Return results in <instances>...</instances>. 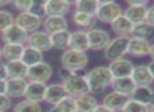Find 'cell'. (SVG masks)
Here are the masks:
<instances>
[{
    "label": "cell",
    "instance_id": "1",
    "mask_svg": "<svg viewBox=\"0 0 154 112\" xmlns=\"http://www.w3.org/2000/svg\"><path fill=\"white\" fill-rule=\"evenodd\" d=\"M58 76L61 79L62 84L70 96L76 99L80 95L91 93L90 86L86 76H79L76 72H72L62 67L58 70Z\"/></svg>",
    "mask_w": 154,
    "mask_h": 112
},
{
    "label": "cell",
    "instance_id": "2",
    "mask_svg": "<svg viewBox=\"0 0 154 112\" xmlns=\"http://www.w3.org/2000/svg\"><path fill=\"white\" fill-rule=\"evenodd\" d=\"M85 76L87 78L91 93L93 94H98L105 91L111 86L114 80L108 66H97L91 69Z\"/></svg>",
    "mask_w": 154,
    "mask_h": 112
},
{
    "label": "cell",
    "instance_id": "3",
    "mask_svg": "<svg viewBox=\"0 0 154 112\" xmlns=\"http://www.w3.org/2000/svg\"><path fill=\"white\" fill-rule=\"evenodd\" d=\"M60 62H61L62 68L72 72H76L87 67L89 63V57L86 53L69 48L62 53Z\"/></svg>",
    "mask_w": 154,
    "mask_h": 112
},
{
    "label": "cell",
    "instance_id": "4",
    "mask_svg": "<svg viewBox=\"0 0 154 112\" xmlns=\"http://www.w3.org/2000/svg\"><path fill=\"white\" fill-rule=\"evenodd\" d=\"M122 14V7L116 1L107 0V1H99V9L96 14V20L101 23H107L111 25L118 17Z\"/></svg>",
    "mask_w": 154,
    "mask_h": 112
},
{
    "label": "cell",
    "instance_id": "5",
    "mask_svg": "<svg viewBox=\"0 0 154 112\" xmlns=\"http://www.w3.org/2000/svg\"><path fill=\"white\" fill-rule=\"evenodd\" d=\"M131 37H116L112 39L111 42L105 49V58L110 62L122 59L126 53H128L129 44Z\"/></svg>",
    "mask_w": 154,
    "mask_h": 112
},
{
    "label": "cell",
    "instance_id": "6",
    "mask_svg": "<svg viewBox=\"0 0 154 112\" xmlns=\"http://www.w3.org/2000/svg\"><path fill=\"white\" fill-rule=\"evenodd\" d=\"M52 76H53V69L51 66L45 62H41L37 65L29 67L28 78L26 79L29 82L45 84L51 80Z\"/></svg>",
    "mask_w": 154,
    "mask_h": 112
},
{
    "label": "cell",
    "instance_id": "7",
    "mask_svg": "<svg viewBox=\"0 0 154 112\" xmlns=\"http://www.w3.org/2000/svg\"><path fill=\"white\" fill-rule=\"evenodd\" d=\"M88 38L90 49L95 51L105 50L109 43L111 42V38L108 32L101 28H90L88 30Z\"/></svg>",
    "mask_w": 154,
    "mask_h": 112
},
{
    "label": "cell",
    "instance_id": "8",
    "mask_svg": "<svg viewBox=\"0 0 154 112\" xmlns=\"http://www.w3.org/2000/svg\"><path fill=\"white\" fill-rule=\"evenodd\" d=\"M29 33L22 30L20 26L14 24L7 30L1 33V39L3 44H19L24 45V43H28Z\"/></svg>",
    "mask_w": 154,
    "mask_h": 112
},
{
    "label": "cell",
    "instance_id": "9",
    "mask_svg": "<svg viewBox=\"0 0 154 112\" xmlns=\"http://www.w3.org/2000/svg\"><path fill=\"white\" fill-rule=\"evenodd\" d=\"M131 101V96L122 94L117 91H112L103 96V105L108 107L114 112H122L128 103Z\"/></svg>",
    "mask_w": 154,
    "mask_h": 112
},
{
    "label": "cell",
    "instance_id": "10",
    "mask_svg": "<svg viewBox=\"0 0 154 112\" xmlns=\"http://www.w3.org/2000/svg\"><path fill=\"white\" fill-rule=\"evenodd\" d=\"M72 4L75 1H66V0H48L45 2V12L47 17H64L70 13Z\"/></svg>",
    "mask_w": 154,
    "mask_h": 112
},
{
    "label": "cell",
    "instance_id": "11",
    "mask_svg": "<svg viewBox=\"0 0 154 112\" xmlns=\"http://www.w3.org/2000/svg\"><path fill=\"white\" fill-rule=\"evenodd\" d=\"M28 44L29 46L34 47L41 53L49 51L53 48L51 35H49L47 32H40V30H37V32L30 34Z\"/></svg>",
    "mask_w": 154,
    "mask_h": 112
},
{
    "label": "cell",
    "instance_id": "12",
    "mask_svg": "<svg viewBox=\"0 0 154 112\" xmlns=\"http://www.w3.org/2000/svg\"><path fill=\"white\" fill-rule=\"evenodd\" d=\"M108 67H109L110 71H111L114 79H119V78H127V76H132L135 66L132 63V61L122 58V59L110 62Z\"/></svg>",
    "mask_w": 154,
    "mask_h": 112
},
{
    "label": "cell",
    "instance_id": "13",
    "mask_svg": "<svg viewBox=\"0 0 154 112\" xmlns=\"http://www.w3.org/2000/svg\"><path fill=\"white\" fill-rule=\"evenodd\" d=\"M15 24L24 30L28 33H34L37 32L41 25V19L31 12H26V13H20L19 15L16 17Z\"/></svg>",
    "mask_w": 154,
    "mask_h": 112
},
{
    "label": "cell",
    "instance_id": "14",
    "mask_svg": "<svg viewBox=\"0 0 154 112\" xmlns=\"http://www.w3.org/2000/svg\"><path fill=\"white\" fill-rule=\"evenodd\" d=\"M48 86L42 83H35L29 82L26 87V93H24V99L26 101L35 102V103H40L45 99V93H47Z\"/></svg>",
    "mask_w": 154,
    "mask_h": 112
},
{
    "label": "cell",
    "instance_id": "15",
    "mask_svg": "<svg viewBox=\"0 0 154 112\" xmlns=\"http://www.w3.org/2000/svg\"><path fill=\"white\" fill-rule=\"evenodd\" d=\"M131 76L137 87H150V85L154 84V79L150 72L148 65L135 66Z\"/></svg>",
    "mask_w": 154,
    "mask_h": 112
},
{
    "label": "cell",
    "instance_id": "16",
    "mask_svg": "<svg viewBox=\"0 0 154 112\" xmlns=\"http://www.w3.org/2000/svg\"><path fill=\"white\" fill-rule=\"evenodd\" d=\"M68 92H66V88H64L63 84H59V83H55V84H51L48 86L47 93H45V102L50 105H57L60 101L68 96Z\"/></svg>",
    "mask_w": 154,
    "mask_h": 112
},
{
    "label": "cell",
    "instance_id": "17",
    "mask_svg": "<svg viewBox=\"0 0 154 112\" xmlns=\"http://www.w3.org/2000/svg\"><path fill=\"white\" fill-rule=\"evenodd\" d=\"M151 47H152L151 43L148 42V41L132 38V37H131L130 44H129V49H128V55L132 56V57H136V58L150 56Z\"/></svg>",
    "mask_w": 154,
    "mask_h": 112
},
{
    "label": "cell",
    "instance_id": "18",
    "mask_svg": "<svg viewBox=\"0 0 154 112\" xmlns=\"http://www.w3.org/2000/svg\"><path fill=\"white\" fill-rule=\"evenodd\" d=\"M69 48L73 49V50L82 51V53H86L88 49H90L88 33L84 32V30L73 32L72 35H71Z\"/></svg>",
    "mask_w": 154,
    "mask_h": 112
},
{
    "label": "cell",
    "instance_id": "19",
    "mask_svg": "<svg viewBox=\"0 0 154 112\" xmlns=\"http://www.w3.org/2000/svg\"><path fill=\"white\" fill-rule=\"evenodd\" d=\"M42 25L45 32L49 35L68 30V21L64 17H47L43 20Z\"/></svg>",
    "mask_w": 154,
    "mask_h": 112
},
{
    "label": "cell",
    "instance_id": "20",
    "mask_svg": "<svg viewBox=\"0 0 154 112\" xmlns=\"http://www.w3.org/2000/svg\"><path fill=\"white\" fill-rule=\"evenodd\" d=\"M111 28L117 37H129V35H132L134 24L125 15H122L111 24Z\"/></svg>",
    "mask_w": 154,
    "mask_h": 112
},
{
    "label": "cell",
    "instance_id": "21",
    "mask_svg": "<svg viewBox=\"0 0 154 112\" xmlns=\"http://www.w3.org/2000/svg\"><path fill=\"white\" fill-rule=\"evenodd\" d=\"M26 46L19 44H3L1 48V57L8 62L20 61L23 56Z\"/></svg>",
    "mask_w": 154,
    "mask_h": 112
},
{
    "label": "cell",
    "instance_id": "22",
    "mask_svg": "<svg viewBox=\"0 0 154 112\" xmlns=\"http://www.w3.org/2000/svg\"><path fill=\"white\" fill-rule=\"evenodd\" d=\"M28 79H9L8 80L7 94L10 97H21L24 96L26 87L29 85Z\"/></svg>",
    "mask_w": 154,
    "mask_h": 112
},
{
    "label": "cell",
    "instance_id": "23",
    "mask_svg": "<svg viewBox=\"0 0 154 112\" xmlns=\"http://www.w3.org/2000/svg\"><path fill=\"white\" fill-rule=\"evenodd\" d=\"M111 87L113 91H117L119 93L131 96L137 86L133 81L132 76H127V78L114 79Z\"/></svg>",
    "mask_w": 154,
    "mask_h": 112
},
{
    "label": "cell",
    "instance_id": "24",
    "mask_svg": "<svg viewBox=\"0 0 154 112\" xmlns=\"http://www.w3.org/2000/svg\"><path fill=\"white\" fill-rule=\"evenodd\" d=\"M75 101H76V112H94V110L98 106L97 99L93 93L80 95L76 97Z\"/></svg>",
    "mask_w": 154,
    "mask_h": 112
},
{
    "label": "cell",
    "instance_id": "25",
    "mask_svg": "<svg viewBox=\"0 0 154 112\" xmlns=\"http://www.w3.org/2000/svg\"><path fill=\"white\" fill-rule=\"evenodd\" d=\"M131 99L151 107L154 105V88L152 89L151 87H136L134 92L131 95Z\"/></svg>",
    "mask_w": 154,
    "mask_h": 112
},
{
    "label": "cell",
    "instance_id": "26",
    "mask_svg": "<svg viewBox=\"0 0 154 112\" xmlns=\"http://www.w3.org/2000/svg\"><path fill=\"white\" fill-rule=\"evenodd\" d=\"M147 7H133V5H128L124 12V15L132 22L134 25L140 24L146 22L147 18Z\"/></svg>",
    "mask_w": 154,
    "mask_h": 112
},
{
    "label": "cell",
    "instance_id": "27",
    "mask_svg": "<svg viewBox=\"0 0 154 112\" xmlns=\"http://www.w3.org/2000/svg\"><path fill=\"white\" fill-rule=\"evenodd\" d=\"M131 37L150 42V41L154 39V27L152 25H150L149 23H147V22L134 25Z\"/></svg>",
    "mask_w": 154,
    "mask_h": 112
},
{
    "label": "cell",
    "instance_id": "28",
    "mask_svg": "<svg viewBox=\"0 0 154 112\" xmlns=\"http://www.w3.org/2000/svg\"><path fill=\"white\" fill-rule=\"evenodd\" d=\"M8 70H9V79H26L28 78L29 67L20 60V61L8 62Z\"/></svg>",
    "mask_w": 154,
    "mask_h": 112
},
{
    "label": "cell",
    "instance_id": "29",
    "mask_svg": "<svg viewBox=\"0 0 154 112\" xmlns=\"http://www.w3.org/2000/svg\"><path fill=\"white\" fill-rule=\"evenodd\" d=\"M21 61L26 64L28 67H32L34 65L43 62V53L39 51L38 49L34 48L31 46H26L23 51V56H22Z\"/></svg>",
    "mask_w": 154,
    "mask_h": 112
},
{
    "label": "cell",
    "instance_id": "30",
    "mask_svg": "<svg viewBox=\"0 0 154 112\" xmlns=\"http://www.w3.org/2000/svg\"><path fill=\"white\" fill-rule=\"evenodd\" d=\"M74 5L75 11L96 17L97 11L99 9V1L97 0H78V1H75Z\"/></svg>",
    "mask_w": 154,
    "mask_h": 112
},
{
    "label": "cell",
    "instance_id": "31",
    "mask_svg": "<svg viewBox=\"0 0 154 112\" xmlns=\"http://www.w3.org/2000/svg\"><path fill=\"white\" fill-rule=\"evenodd\" d=\"M71 35H72V33L69 30H62V32L51 35L52 44H53L54 48L60 49V50H66V49H69Z\"/></svg>",
    "mask_w": 154,
    "mask_h": 112
},
{
    "label": "cell",
    "instance_id": "32",
    "mask_svg": "<svg viewBox=\"0 0 154 112\" xmlns=\"http://www.w3.org/2000/svg\"><path fill=\"white\" fill-rule=\"evenodd\" d=\"M48 112H76V101L75 97L68 95L57 105H55Z\"/></svg>",
    "mask_w": 154,
    "mask_h": 112
},
{
    "label": "cell",
    "instance_id": "33",
    "mask_svg": "<svg viewBox=\"0 0 154 112\" xmlns=\"http://www.w3.org/2000/svg\"><path fill=\"white\" fill-rule=\"evenodd\" d=\"M73 22L76 24L77 26L84 28H89L91 26L94 25L95 21H96V17H93V16L87 15L82 12H77L75 11V13L73 14Z\"/></svg>",
    "mask_w": 154,
    "mask_h": 112
},
{
    "label": "cell",
    "instance_id": "34",
    "mask_svg": "<svg viewBox=\"0 0 154 112\" xmlns=\"http://www.w3.org/2000/svg\"><path fill=\"white\" fill-rule=\"evenodd\" d=\"M14 112H42V108L39 103L24 99L16 104Z\"/></svg>",
    "mask_w": 154,
    "mask_h": 112
},
{
    "label": "cell",
    "instance_id": "35",
    "mask_svg": "<svg viewBox=\"0 0 154 112\" xmlns=\"http://www.w3.org/2000/svg\"><path fill=\"white\" fill-rule=\"evenodd\" d=\"M14 24H15V19H14L12 13L5 11V10H1L0 11V30L1 33L7 30Z\"/></svg>",
    "mask_w": 154,
    "mask_h": 112
},
{
    "label": "cell",
    "instance_id": "36",
    "mask_svg": "<svg viewBox=\"0 0 154 112\" xmlns=\"http://www.w3.org/2000/svg\"><path fill=\"white\" fill-rule=\"evenodd\" d=\"M122 112H150V107L139 103V102L131 99Z\"/></svg>",
    "mask_w": 154,
    "mask_h": 112
},
{
    "label": "cell",
    "instance_id": "37",
    "mask_svg": "<svg viewBox=\"0 0 154 112\" xmlns=\"http://www.w3.org/2000/svg\"><path fill=\"white\" fill-rule=\"evenodd\" d=\"M33 4H34V1H32V0H15V1H13V5L15 10L19 11L20 13L30 12Z\"/></svg>",
    "mask_w": 154,
    "mask_h": 112
},
{
    "label": "cell",
    "instance_id": "38",
    "mask_svg": "<svg viewBox=\"0 0 154 112\" xmlns=\"http://www.w3.org/2000/svg\"><path fill=\"white\" fill-rule=\"evenodd\" d=\"M45 2L47 1H43V2H37L34 1V4H33L32 9H31V13L34 14L35 16L39 17L41 19L42 17L47 16V12H45Z\"/></svg>",
    "mask_w": 154,
    "mask_h": 112
},
{
    "label": "cell",
    "instance_id": "39",
    "mask_svg": "<svg viewBox=\"0 0 154 112\" xmlns=\"http://www.w3.org/2000/svg\"><path fill=\"white\" fill-rule=\"evenodd\" d=\"M12 107V99L8 94H0V112H7Z\"/></svg>",
    "mask_w": 154,
    "mask_h": 112
},
{
    "label": "cell",
    "instance_id": "40",
    "mask_svg": "<svg viewBox=\"0 0 154 112\" xmlns=\"http://www.w3.org/2000/svg\"><path fill=\"white\" fill-rule=\"evenodd\" d=\"M146 22H147V23H149L150 25H152L154 27V4H152L151 7H148Z\"/></svg>",
    "mask_w": 154,
    "mask_h": 112
},
{
    "label": "cell",
    "instance_id": "41",
    "mask_svg": "<svg viewBox=\"0 0 154 112\" xmlns=\"http://www.w3.org/2000/svg\"><path fill=\"white\" fill-rule=\"evenodd\" d=\"M0 80H9V70H8L7 63H1L0 64Z\"/></svg>",
    "mask_w": 154,
    "mask_h": 112
},
{
    "label": "cell",
    "instance_id": "42",
    "mask_svg": "<svg viewBox=\"0 0 154 112\" xmlns=\"http://www.w3.org/2000/svg\"><path fill=\"white\" fill-rule=\"evenodd\" d=\"M128 5H133V7H147L148 0H128L126 1Z\"/></svg>",
    "mask_w": 154,
    "mask_h": 112
},
{
    "label": "cell",
    "instance_id": "43",
    "mask_svg": "<svg viewBox=\"0 0 154 112\" xmlns=\"http://www.w3.org/2000/svg\"><path fill=\"white\" fill-rule=\"evenodd\" d=\"M8 80H0V94H7Z\"/></svg>",
    "mask_w": 154,
    "mask_h": 112
},
{
    "label": "cell",
    "instance_id": "44",
    "mask_svg": "<svg viewBox=\"0 0 154 112\" xmlns=\"http://www.w3.org/2000/svg\"><path fill=\"white\" fill-rule=\"evenodd\" d=\"M94 112H114V111H112L111 109H109L108 107H106L105 105H98L97 106V108L94 110Z\"/></svg>",
    "mask_w": 154,
    "mask_h": 112
},
{
    "label": "cell",
    "instance_id": "45",
    "mask_svg": "<svg viewBox=\"0 0 154 112\" xmlns=\"http://www.w3.org/2000/svg\"><path fill=\"white\" fill-rule=\"evenodd\" d=\"M148 67H149L150 72H151L152 76H153V79H154V61H153V60H152V61L148 64Z\"/></svg>",
    "mask_w": 154,
    "mask_h": 112
},
{
    "label": "cell",
    "instance_id": "46",
    "mask_svg": "<svg viewBox=\"0 0 154 112\" xmlns=\"http://www.w3.org/2000/svg\"><path fill=\"white\" fill-rule=\"evenodd\" d=\"M10 3H12L10 0H7V1H0V7H3L5 5H7V4H10Z\"/></svg>",
    "mask_w": 154,
    "mask_h": 112
},
{
    "label": "cell",
    "instance_id": "47",
    "mask_svg": "<svg viewBox=\"0 0 154 112\" xmlns=\"http://www.w3.org/2000/svg\"><path fill=\"white\" fill-rule=\"evenodd\" d=\"M150 57H151V59L154 61V44H152V47H151V53H150Z\"/></svg>",
    "mask_w": 154,
    "mask_h": 112
},
{
    "label": "cell",
    "instance_id": "48",
    "mask_svg": "<svg viewBox=\"0 0 154 112\" xmlns=\"http://www.w3.org/2000/svg\"><path fill=\"white\" fill-rule=\"evenodd\" d=\"M150 112H154V105L150 107Z\"/></svg>",
    "mask_w": 154,
    "mask_h": 112
}]
</instances>
